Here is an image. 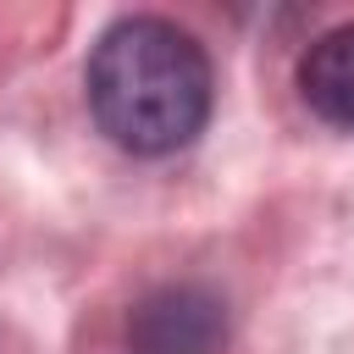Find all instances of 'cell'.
<instances>
[{"label": "cell", "instance_id": "6da1fadb", "mask_svg": "<svg viewBox=\"0 0 354 354\" xmlns=\"http://www.w3.org/2000/svg\"><path fill=\"white\" fill-rule=\"evenodd\" d=\"M88 111L127 155H171L210 122L216 72L205 44L166 17H122L88 55Z\"/></svg>", "mask_w": 354, "mask_h": 354}, {"label": "cell", "instance_id": "7a4b0ae2", "mask_svg": "<svg viewBox=\"0 0 354 354\" xmlns=\"http://www.w3.org/2000/svg\"><path fill=\"white\" fill-rule=\"evenodd\" d=\"M227 304L199 282L149 288L127 310V354H221Z\"/></svg>", "mask_w": 354, "mask_h": 354}, {"label": "cell", "instance_id": "3957f363", "mask_svg": "<svg viewBox=\"0 0 354 354\" xmlns=\"http://www.w3.org/2000/svg\"><path fill=\"white\" fill-rule=\"evenodd\" d=\"M299 94L321 122L354 133V22L326 28L299 55Z\"/></svg>", "mask_w": 354, "mask_h": 354}]
</instances>
